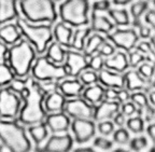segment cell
<instances>
[{
  "label": "cell",
  "instance_id": "cell-8",
  "mask_svg": "<svg viewBox=\"0 0 155 152\" xmlns=\"http://www.w3.org/2000/svg\"><path fill=\"white\" fill-rule=\"evenodd\" d=\"M22 99L8 87L0 90V119L14 120L19 113Z\"/></svg>",
  "mask_w": 155,
  "mask_h": 152
},
{
  "label": "cell",
  "instance_id": "cell-10",
  "mask_svg": "<svg viewBox=\"0 0 155 152\" xmlns=\"http://www.w3.org/2000/svg\"><path fill=\"white\" fill-rule=\"evenodd\" d=\"M94 105H91L83 98H72L66 101L63 111L69 118L91 120L94 116Z\"/></svg>",
  "mask_w": 155,
  "mask_h": 152
},
{
  "label": "cell",
  "instance_id": "cell-18",
  "mask_svg": "<svg viewBox=\"0 0 155 152\" xmlns=\"http://www.w3.org/2000/svg\"><path fill=\"white\" fill-rule=\"evenodd\" d=\"M104 67L106 69L112 70L115 73H122L128 69V57L123 52H117L110 57H107L104 62Z\"/></svg>",
  "mask_w": 155,
  "mask_h": 152
},
{
  "label": "cell",
  "instance_id": "cell-38",
  "mask_svg": "<svg viewBox=\"0 0 155 152\" xmlns=\"http://www.w3.org/2000/svg\"><path fill=\"white\" fill-rule=\"evenodd\" d=\"M129 148L134 152H141L143 149L148 147L149 141L145 136H139V137H134L129 140Z\"/></svg>",
  "mask_w": 155,
  "mask_h": 152
},
{
  "label": "cell",
  "instance_id": "cell-50",
  "mask_svg": "<svg viewBox=\"0 0 155 152\" xmlns=\"http://www.w3.org/2000/svg\"><path fill=\"white\" fill-rule=\"evenodd\" d=\"M117 98V90L116 89H104V100H110V101H116Z\"/></svg>",
  "mask_w": 155,
  "mask_h": 152
},
{
  "label": "cell",
  "instance_id": "cell-6",
  "mask_svg": "<svg viewBox=\"0 0 155 152\" xmlns=\"http://www.w3.org/2000/svg\"><path fill=\"white\" fill-rule=\"evenodd\" d=\"M88 10V0H65L59 5V17L61 22L70 26H86L90 22Z\"/></svg>",
  "mask_w": 155,
  "mask_h": 152
},
{
  "label": "cell",
  "instance_id": "cell-21",
  "mask_svg": "<svg viewBox=\"0 0 155 152\" xmlns=\"http://www.w3.org/2000/svg\"><path fill=\"white\" fill-rule=\"evenodd\" d=\"M17 0H0V25L19 17Z\"/></svg>",
  "mask_w": 155,
  "mask_h": 152
},
{
  "label": "cell",
  "instance_id": "cell-51",
  "mask_svg": "<svg viewBox=\"0 0 155 152\" xmlns=\"http://www.w3.org/2000/svg\"><path fill=\"white\" fill-rule=\"evenodd\" d=\"M8 54H9V48L5 43H3L0 40V63H5L8 59Z\"/></svg>",
  "mask_w": 155,
  "mask_h": 152
},
{
  "label": "cell",
  "instance_id": "cell-25",
  "mask_svg": "<svg viewBox=\"0 0 155 152\" xmlns=\"http://www.w3.org/2000/svg\"><path fill=\"white\" fill-rule=\"evenodd\" d=\"M21 32L15 24H8L0 27V40L7 46H14L21 40Z\"/></svg>",
  "mask_w": 155,
  "mask_h": 152
},
{
  "label": "cell",
  "instance_id": "cell-9",
  "mask_svg": "<svg viewBox=\"0 0 155 152\" xmlns=\"http://www.w3.org/2000/svg\"><path fill=\"white\" fill-rule=\"evenodd\" d=\"M107 38L112 42L115 48L122 49L126 52H130L139 42V36L135 29H116L115 32L107 35Z\"/></svg>",
  "mask_w": 155,
  "mask_h": 152
},
{
  "label": "cell",
  "instance_id": "cell-14",
  "mask_svg": "<svg viewBox=\"0 0 155 152\" xmlns=\"http://www.w3.org/2000/svg\"><path fill=\"white\" fill-rule=\"evenodd\" d=\"M120 108H121V104L117 101L102 100L101 103H99L98 106L95 107L93 120L97 121V122L111 120L120 111Z\"/></svg>",
  "mask_w": 155,
  "mask_h": 152
},
{
  "label": "cell",
  "instance_id": "cell-22",
  "mask_svg": "<svg viewBox=\"0 0 155 152\" xmlns=\"http://www.w3.org/2000/svg\"><path fill=\"white\" fill-rule=\"evenodd\" d=\"M114 23L110 21L107 16L97 14L96 12H92V26L91 29L95 32L100 34H110L114 28Z\"/></svg>",
  "mask_w": 155,
  "mask_h": 152
},
{
  "label": "cell",
  "instance_id": "cell-20",
  "mask_svg": "<svg viewBox=\"0 0 155 152\" xmlns=\"http://www.w3.org/2000/svg\"><path fill=\"white\" fill-rule=\"evenodd\" d=\"M124 80H125V89L128 90L129 92H137L147 89V85L149 83L135 69L126 71L124 75Z\"/></svg>",
  "mask_w": 155,
  "mask_h": 152
},
{
  "label": "cell",
  "instance_id": "cell-7",
  "mask_svg": "<svg viewBox=\"0 0 155 152\" xmlns=\"http://www.w3.org/2000/svg\"><path fill=\"white\" fill-rule=\"evenodd\" d=\"M32 78L40 82L61 81L68 77L67 70L64 65H57L45 56L36 59L31 67Z\"/></svg>",
  "mask_w": 155,
  "mask_h": 152
},
{
  "label": "cell",
  "instance_id": "cell-45",
  "mask_svg": "<svg viewBox=\"0 0 155 152\" xmlns=\"http://www.w3.org/2000/svg\"><path fill=\"white\" fill-rule=\"evenodd\" d=\"M120 109H121L122 113H123L125 117H128V118L133 117L134 114L137 112V106L130 100L126 101V103H124V104H121V108Z\"/></svg>",
  "mask_w": 155,
  "mask_h": 152
},
{
  "label": "cell",
  "instance_id": "cell-1",
  "mask_svg": "<svg viewBox=\"0 0 155 152\" xmlns=\"http://www.w3.org/2000/svg\"><path fill=\"white\" fill-rule=\"evenodd\" d=\"M17 94L24 101V106L18 113L19 123L29 126L42 123L48 113L43 106L46 93L42 85L32 77L27 76L24 86Z\"/></svg>",
  "mask_w": 155,
  "mask_h": 152
},
{
  "label": "cell",
  "instance_id": "cell-29",
  "mask_svg": "<svg viewBox=\"0 0 155 152\" xmlns=\"http://www.w3.org/2000/svg\"><path fill=\"white\" fill-rule=\"evenodd\" d=\"M28 133L30 135V137L32 138V140L35 141V144H36V147H39L40 144L44 139H46V137L48 135V130L45 123L42 122V123L30 125V127L28 128Z\"/></svg>",
  "mask_w": 155,
  "mask_h": 152
},
{
  "label": "cell",
  "instance_id": "cell-63",
  "mask_svg": "<svg viewBox=\"0 0 155 152\" xmlns=\"http://www.w3.org/2000/svg\"><path fill=\"white\" fill-rule=\"evenodd\" d=\"M55 1H61V0H55Z\"/></svg>",
  "mask_w": 155,
  "mask_h": 152
},
{
  "label": "cell",
  "instance_id": "cell-34",
  "mask_svg": "<svg viewBox=\"0 0 155 152\" xmlns=\"http://www.w3.org/2000/svg\"><path fill=\"white\" fill-rule=\"evenodd\" d=\"M149 10L148 0H138L130 7V15L134 19H139Z\"/></svg>",
  "mask_w": 155,
  "mask_h": 152
},
{
  "label": "cell",
  "instance_id": "cell-4",
  "mask_svg": "<svg viewBox=\"0 0 155 152\" xmlns=\"http://www.w3.org/2000/svg\"><path fill=\"white\" fill-rule=\"evenodd\" d=\"M15 25L21 35L26 38L27 41L34 46L39 54L44 53L50 42L53 40V30L51 24L32 25L25 19L17 17Z\"/></svg>",
  "mask_w": 155,
  "mask_h": 152
},
{
  "label": "cell",
  "instance_id": "cell-33",
  "mask_svg": "<svg viewBox=\"0 0 155 152\" xmlns=\"http://www.w3.org/2000/svg\"><path fill=\"white\" fill-rule=\"evenodd\" d=\"M15 79L12 69L7 63H0V86H7Z\"/></svg>",
  "mask_w": 155,
  "mask_h": 152
},
{
  "label": "cell",
  "instance_id": "cell-24",
  "mask_svg": "<svg viewBox=\"0 0 155 152\" xmlns=\"http://www.w3.org/2000/svg\"><path fill=\"white\" fill-rule=\"evenodd\" d=\"M73 32L71 27H69L65 23H57L53 29V37H55L56 42L63 46L68 48L72 39Z\"/></svg>",
  "mask_w": 155,
  "mask_h": 152
},
{
  "label": "cell",
  "instance_id": "cell-39",
  "mask_svg": "<svg viewBox=\"0 0 155 152\" xmlns=\"http://www.w3.org/2000/svg\"><path fill=\"white\" fill-rule=\"evenodd\" d=\"M130 140V135L127 128L120 127L113 132V143L119 144V145H126Z\"/></svg>",
  "mask_w": 155,
  "mask_h": 152
},
{
  "label": "cell",
  "instance_id": "cell-2",
  "mask_svg": "<svg viewBox=\"0 0 155 152\" xmlns=\"http://www.w3.org/2000/svg\"><path fill=\"white\" fill-rule=\"evenodd\" d=\"M0 141L10 152H29L31 143L24 126L15 120H0Z\"/></svg>",
  "mask_w": 155,
  "mask_h": 152
},
{
  "label": "cell",
  "instance_id": "cell-44",
  "mask_svg": "<svg viewBox=\"0 0 155 152\" xmlns=\"http://www.w3.org/2000/svg\"><path fill=\"white\" fill-rule=\"evenodd\" d=\"M98 54L102 56V57H110L113 54H115V46L111 43V42L104 41V43L100 46L99 50L97 52Z\"/></svg>",
  "mask_w": 155,
  "mask_h": 152
},
{
  "label": "cell",
  "instance_id": "cell-58",
  "mask_svg": "<svg viewBox=\"0 0 155 152\" xmlns=\"http://www.w3.org/2000/svg\"><path fill=\"white\" fill-rule=\"evenodd\" d=\"M112 152H128V151H126V150H124V149H115Z\"/></svg>",
  "mask_w": 155,
  "mask_h": 152
},
{
  "label": "cell",
  "instance_id": "cell-48",
  "mask_svg": "<svg viewBox=\"0 0 155 152\" xmlns=\"http://www.w3.org/2000/svg\"><path fill=\"white\" fill-rule=\"evenodd\" d=\"M130 99V93H129L128 90L126 89H119L117 90V98L116 101L120 103V104H124L126 101H128Z\"/></svg>",
  "mask_w": 155,
  "mask_h": 152
},
{
  "label": "cell",
  "instance_id": "cell-47",
  "mask_svg": "<svg viewBox=\"0 0 155 152\" xmlns=\"http://www.w3.org/2000/svg\"><path fill=\"white\" fill-rule=\"evenodd\" d=\"M137 28H138V32H137V34H138V36L140 37V38L150 39L151 37H152V29H151V27L148 26V25H143L142 23H141Z\"/></svg>",
  "mask_w": 155,
  "mask_h": 152
},
{
  "label": "cell",
  "instance_id": "cell-15",
  "mask_svg": "<svg viewBox=\"0 0 155 152\" xmlns=\"http://www.w3.org/2000/svg\"><path fill=\"white\" fill-rule=\"evenodd\" d=\"M45 125L52 133H65L70 126V118L65 112H55L45 117Z\"/></svg>",
  "mask_w": 155,
  "mask_h": 152
},
{
  "label": "cell",
  "instance_id": "cell-19",
  "mask_svg": "<svg viewBox=\"0 0 155 152\" xmlns=\"http://www.w3.org/2000/svg\"><path fill=\"white\" fill-rule=\"evenodd\" d=\"M66 104V97L61 94L59 91L48 93V96L44 98L43 106L46 112L55 113V112H61Z\"/></svg>",
  "mask_w": 155,
  "mask_h": 152
},
{
  "label": "cell",
  "instance_id": "cell-30",
  "mask_svg": "<svg viewBox=\"0 0 155 152\" xmlns=\"http://www.w3.org/2000/svg\"><path fill=\"white\" fill-rule=\"evenodd\" d=\"M110 19L113 21L114 25L117 26H127L130 24L129 13L126 9H110L108 11Z\"/></svg>",
  "mask_w": 155,
  "mask_h": 152
},
{
  "label": "cell",
  "instance_id": "cell-17",
  "mask_svg": "<svg viewBox=\"0 0 155 152\" xmlns=\"http://www.w3.org/2000/svg\"><path fill=\"white\" fill-rule=\"evenodd\" d=\"M84 85L81 83L80 80L75 79H67L58 83V91L65 97L68 98H77L82 94Z\"/></svg>",
  "mask_w": 155,
  "mask_h": 152
},
{
  "label": "cell",
  "instance_id": "cell-36",
  "mask_svg": "<svg viewBox=\"0 0 155 152\" xmlns=\"http://www.w3.org/2000/svg\"><path fill=\"white\" fill-rule=\"evenodd\" d=\"M138 73L143 78L144 80H147L148 82H150L151 80L153 79V76L155 73V65L148 62H144V63L140 64L138 66V69H137Z\"/></svg>",
  "mask_w": 155,
  "mask_h": 152
},
{
  "label": "cell",
  "instance_id": "cell-60",
  "mask_svg": "<svg viewBox=\"0 0 155 152\" xmlns=\"http://www.w3.org/2000/svg\"><path fill=\"white\" fill-rule=\"evenodd\" d=\"M149 152H155V148H152V149H151Z\"/></svg>",
  "mask_w": 155,
  "mask_h": 152
},
{
  "label": "cell",
  "instance_id": "cell-5",
  "mask_svg": "<svg viewBox=\"0 0 155 152\" xmlns=\"http://www.w3.org/2000/svg\"><path fill=\"white\" fill-rule=\"evenodd\" d=\"M19 8L25 19L31 23H55L57 12L53 0H19Z\"/></svg>",
  "mask_w": 155,
  "mask_h": 152
},
{
  "label": "cell",
  "instance_id": "cell-43",
  "mask_svg": "<svg viewBox=\"0 0 155 152\" xmlns=\"http://www.w3.org/2000/svg\"><path fill=\"white\" fill-rule=\"evenodd\" d=\"M113 144H114L113 140H110L106 137H96L93 145L96 148H99V149L104 150V151H108V150L112 149Z\"/></svg>",
  "mask_w": 155,
  "mask_h": 152
},
{
  "label": "cell",
  "instance_id": "cell-49",
  "mask_svg": "<svg viewBox=\"0 0 155 152\" xmlns=\"http://www.w3.org/2000/svg\"><path fill=\"white\" fill-rule=\"evenodd\" d=\"M144 21L148 25H150L151 29L155 32V10L149 9L144 14Z\"/></svg>",
  "mask_w": 155,
  "mask_h": 152
},
{
  "label": "cell",
  "instance_id": "cell-52",
  "mask_svg": "<svg viewBox=\"0 0 155 152\" xmlns=\"http://www.w3.org/2000/svg\"><path fill=\"white\" fill-rule=\"evenodd\" d=\"M113 123H114V125H117L119 127H123L124 124L126 123V117L122 113L121 111H119V112L113 117Z\"/></svg>",
  "mask_w": 155,
  "mask_h": 152
},
{
  "label": "cell",
  "instance_id": "cell-57",
  "mask_svg": "<svg viewBox=\"0 0 155 152\" xmlns=\"http://www.w3.org/2000/svg\"><path fill=\"white\" fill-rule=\"evenodd\" d=\"M150 42H151V44H152L153 48H154V50H155V35L150 38Z\"/></svg>",
  "mask_w": 155,
  "mask_h": 152
},
{
  "label": "cell",
  "instance_id": "cell-56",
  "mask_svg": "<svg viewBox=\"0 0 155 152\" xmlns=\"http://www.w3.org/2000/svg\"><path fill=\"white\" fill-rule=\"evenodd\" d=\"M73 152H97L93 148H78Z\"/></svg>",
  "mask_w": 155,
  "mask_h": 152
},
{
  "label": "cell",
  "instance_id": "cell-27",
  "mask_svg": "<svg viewBox=\"0 0 155 152\" xmlns=\"http://www.w3.org/2000/svg\"><path fill=\"white\" fill-rule=\"evenodd\" d=\"M45 57H48L54 64L61 65L65 62L66 50L58 42H52V43L48 44V49H46Z\"/></svg>",
  "mask_w": 155,
  "mask_h": 152
},
{
  "label": "cell",
  "instance_id": "cell-26",
  "mask_svg": "<svg viewBox=\"0 0 155 152\" xmlns=\"http://www.w3.org/2000/svg\"><path fill=\"white\" fill-rule=\"evenodd\" d=\"M91 32L92 29L90 27H83V28H79L74 32L72 35V39L68 48L72 49V50L80 52V51L84 50L85 46V40L91 36Z\"/></svg>",
  "mask_w": 155,
  "mask_h": 152
},
{
  "label": "cell",
  "instance_id": "cell-41",
  "mask_svg": "<svg viewBox=\"0 0 155 152\" xmlns=\"http://www.w3.org/2000/svg\"><path fill=\"white\" fill-rule=\"evenodd\" d=\"M90 58L91 59L88 62V69H92L94 71H96V73H99L100 70L102 69V67H104V57L100 54L96 53L91 56Z\"/></svg>",
  "mask_w": 155,
  "mask_h": 152
},
{
  "label": "cell",
  "instance_id": "cell-42",
  "mask_svg": "<svg viewBox=\"0 0 155 152\" xmlns=\"http://www.w3.org/2000/svg\"><path fill=\"white\" fill-rule=\"evenodd\" d=\"M99 133L101 134L102 136H110L113 134L114 130V123L110 120H106V121H101L99 122L98 126H97Z\"/></svg>",
  "mask_w": 155,
  "mask_h": 152
},
{
  "label": "cell",
  "instance_id": "cell-13",
  "mask_svg": "<svg viewBox=\"0 0 155 152\" xmlns=\"http://www.w3.org/2000/svg\"><path fill=\"white\" fill-rule=\"evenodd\" d=\"M65 66L68 77L77 78L83 70L88 69V62L86 57L77 51H66Z\"/></svg>",
  "mask_w": 155,
  "mask_h": 152
},
{
  "label": "cell",
  "instance_id": "cell-16",
  "mask_svg": "<svg viewBox=\"0 0 155 152\" xmlns=\"http://www.w3.org/2000/svg\"><path fill=\"white\" fill-rule=\"evenodd\" d=\"M98 81L100 85L107 89H123L125 86L124 75L109 69H101L98 73Z\"/></svg>",
  "mask_w": 155,
  "mask_h": 152
},
{
  "label": "cell",
  "instance_id": "cell-11",
  "mask_svg": "<svg viewBox=\"0 0 155 152\" xmlns=\"http://www.w3.org/2000/svg\"><path fill=\"white\" fill-rule=\"evenodd\" d=\"M70 126L74 135V140L78 144L88 143L96 135V125L92 120L74 119Z\"/></svg>",
  "mask_w": 155,
  "mask_h": 152
},
{
  "label": "cell",
  "instance_id": "cell-28",
  "mask_svg": "<svg viewBox=\"0 0 155 152\" xmlns=\"http://www.w3.org/2000/svg\"><path fill=\"white\" fill-rule=\"evenodd\" d=\"M106 41V38L101 36L100 34H94L87 38L86 42H85L84 50H83V55L85 57H91L92 55L96 54L99 50L100 46Z\"/></svg>",
  "mask_w": 155,
  "mask_h": 152
},
{
  "label": "cell",
  "instance_id": "cell-35",
  "mask_svg": "<svg viewBox=\"0 0 155 152\" xmlns=\"http://www.w3.org/2000/svg\"><path fill=\"white\" fill-rule=\"evenodd\" d=\"M130 101H133L134 104L137 106V108L140 109V110H144L147 107L149 106V98L148 96L145 95L144 92H141V91H137V92H133L130 94Z\"/></svg>",
  "mask_w": 155,
  "mask_h": 152
},
{
  "label": "cell",
  "instance_id": "cell-3",
  "mask_svg": "<svg viewBox=\"0 0 155 152\" xmlns=\"http://www.w3.org/2000/svg\"><path fill=\"white\" fill-rule=\"evenodd\" d=\"M31 44L27 40H19L18 43L9 49L8 65L12 69L15 77L23 79L28 76L31 70L32 64L36 59V52Z\"/></svg>",
  "mask_w": 155,
  "mask_h": 152
},
{
  "label": "cell",
  "instance_id": "cell-54",
  "mask_svg": "<svg viewBox=\"0 0 155 152\" xmlns=\"http://www.w3.org/2000/svg\"><path fill=\"white\" fill-rule=\"evenodd\" d=\"M148 98H149V104H150L153 108H155V90L154 91H151Z\"/></svg>",
  "mask_w": 155,
  "mask_h": 152
},
{
  "label": "cell",
  "instance_id": "cell-31",
  "mask_svg": "<svg viewBox=\"0 0 155 152\" xmlns=\"http://www.w3.org/2000/svg\"><path fill=\"white\" fill-rule=\"evenodd\" d=\"M136 50L139 51L140 53H142L144 55L145 59H147L148 63L155 65V50L152 46V44H151V42H147V41L138 42L137 46H136Z\"/></svg>",
  "mask_w": 155,
  "mask_h": 152
},
{
  "label": "cell",
  "instance_id": "cell-12",
  "mask_svg": "<svg viewBox=\"0 0 155 152\" xmlns=\"http://www.w3.org/2000/svg\"><path fill=\"white\" fill-rule=\"evenodd\" d=\"M73 146V139L69 134L52 135L44 146L36 147L35 152H70Z\"/></svg>",
  "mask_w": 155,
  "mask_h": 152
},
{
  "label": "cell",
  "instance_id": "cell-40",
  "mask_svg": "<svg viewBox=\"0 0 155 152\" xmlns=\"http://www.w3.org/2000/svg\"><path fill=\"white\" fill-rule=\"evenodd\" d=\"M128 64H129V67L131 68H137L140 64L144 63L147 62L145 59L144 55L142 53H140L139 51H130L128 53Z\"/></svg>",
  "mask_w": 155,
  "mask_h": 152
},
{
  "label": "cell",
  "instance_id": "cell-61",
  "mask_svg": "<svg viewBox=\"0 0 155 152\" xmlns=\"http://www.w3.org/2000/svg\"><path fill=\"white\" fill-rule=\"evenodd\" d=\"M153 5H155V0H153Z\"/></svg>",
  "mask_w": 155,
  "mask_h": 152
},
{
  "label": "cell",
  "instance_id": "cell-32",
  "mask_svg": "<svg viewBox=\"0 0 155 152\" xmlns=\"http://www.w3.org/2000/svg\"><path fill=\"white\" fill-rule=\"evenodd\" d=\"M126 126L128 132H131L134 134H141L144 132V120L142 117H130L128 120L126 121Z\"/></svg>",
  "mask_w": 155,
  "mask_h": 152
},
{
  "label": "cell",
  "instance_id": "cell-23",
  "mask_svg": "<svg viewBox=\"0 0 155 152\" xmlns=\"http://www.w3.org/2000/svg\"><path fill=\"white\" fill-rule=\"evenodd\" d=\"M104 87L100 84H93L84 87L82 92L83 99L90 103L91 105H97L104 100Z\"/></svg>",
  "mask_w": 155,
  "mask_h": 152
},
{
  "label": "cell",
  "instance_id": "cell-55",
  "mask_svg": "<svg viewBox=\"0 0 155 152\" xmlns=\"http://www.w3.org/2000/svg\"><path fill=\"white\" fill-rule=\"evenodd\" d=\"M133 0H112V2H113V5H128V3H130Z\"/></svg>",
  "mask_w": 155,
  "mask_h": 152
},
{
  "label": "cell",
  "instance_id": "cell-59",
  "mask_svg": "<svg viewBox=\"0 0 155 152\" xmlns=\"http://www.w3.org/2000/svg\"><path fill=\"white\" fill-rule=\"evenodd\" d=\"M152 87L155 89V73H154V76H153V79H152Z\"/></svg>",
  "mask_w": 155,
  "mask_h": 152
},
{
  "label": "cell",
  "instance_id": "cell-53",
  "mask_svg": "<svg viewBox=\"0 0 155 152\" xmlns=\"http://www.w3.org/2000/svg\"><path fill=\"white\" fill-rule=\"evenodd\" d=\"M145 130H147V134L150 137V139L152 140V143L155 145V123H150L147 126Z\"/></svg>",
  "mask_w": 155,
  "mask_h": 152
},
{
  "label": "cell",
  "instance_id": "cell-37",
  "mask_svg": "<svg viewBox=\"0 0 155 152\" xmlns=\"http://www.w3.org/2000/svg\"><path fill=\"white\" fill-rule=\"evenodd\" d=\"M80 81L83 85H93L98 82V75L92 69H85L79 75Z\"/></svg>",
  "mask_w": 155,
  "mask_h": 152
},
{
  "label": "cell",
  "instance_id": "cell-62",
  "mask_svg": "<svg viewBox=\"0 0 155 152\" xmlns=\"http://www.w3.org/2000/svg\"><path fill=\"white\" fill-rule=\"evenodd\" d=\"M0 152H2V149H1V148H0Z\"/></svg>",
  "mask_w": 155,
  "mask_h": 152
},
{
  "label": "cell",
  "instance_id": "cell-46",
  "mask_svg": "<svg viewBox=\"0 0 155 152\" xmlns=\"http://www.w3.org/2000/svg\"><path fill=\"white\" fill-rule=\"evenodd\" d=\"M93 12H104L111 9V2L109 0H97L93 3Z\"/></svg>",
  "mask_w": 155,
  "mask_h": 152
}]
</instances>
